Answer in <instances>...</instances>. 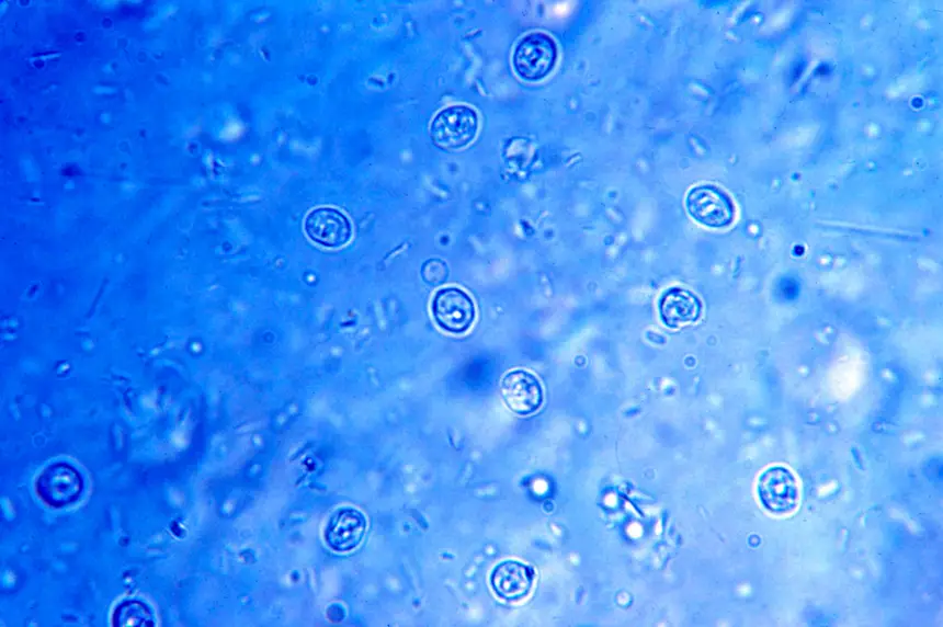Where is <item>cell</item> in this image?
Masks as SVG:
<instances>
[{
	"label": "cell",
	"mask_w": 943,
	"mask_h": 627,
	"mask_svg": "<svg viewBox=\"0 0 943 627\" xmlns=\"http://www.w3.org/2000/svg\"><path fill=\"white\" fill-rule=\"evenodd\" d=\"M557 57V45L552 36L544 32H531L516 44L512 65L521 79L539 81L553 71Z\"/></svg>",
	"instance_id": "6da1fadb"
},
{
	"label": "cell",
	"mask_w": 943,
	"mask_h": 627,
	"mask_svg": "<svg viewBox=\"0 0 943 627\" xmlns=\"http://www.w3.org/2000/svg\"><path fill=\"white\" fill-rule=\"evenodd\" d=\"M478 115L468 105L455 104L440 111L430 124L433 144L442 149H461L477 135Z\"/></svg>",
	"instance_id": "7a4b0ae2"
},
{
	"label": "cell",
	"mask_w": 943,
	"mask_h": 627,
	"mask_svg": "<svg viewBox=\"0 0 943 627\" xmlns=\"http://www.w3.org/2000/svg\"><path fill=\"white\" fill-rule=\"evenodd\" d=\"M685 207L696 223L708 228H726L736 216L730 195L712 183L691 187L685 196Z\"/></svg>",
	"instance_id": "3957f363"
},
{
	"label": "cell",
	"mask_w": 943,
	"mask_h": 627,
	"mask_svg": "<svg viewBox=\"0 0 943 627\" xmlns=\"http://www.w3.org/2000/svg\"><path fill=\"white\" fill-rule=\"evenodd\" d=\"M757 494L762 506L776 516L792 514L799 501L796 477L784 466H771L759 476Z\"/></svg>",
	"instance_id": "277c9868"
},
{
	"label": "cell",
	"mask_w": 943,
	"mask_h": 627,
	"mask_svg": "<svg viewBox=\"0 0 943 627\" xmlns=\"http://www.w3.org/2000/svg\"><path fill=\"white\" fill-rule=\"evenodd\" d=\"M431 312L435 323L453 334L468 331L476 318L474 300L457 286L438 289L431 301Z\"/></svg>",
	"instance_id": "5b68a950"
},
{
	"label": "cell",
	"mask_w": 943,
	"mask_h": 627,
	"mask_svg": "<svg viewBox=\"0 0 943 627\" xmlns=\"http://www.w3.org/2000/svg\"><path fill=\"white\" fill-rule=\"evenodd\" d=\"M308 238L325 248H340L352 237V226L339 209L321 206L308 213L304 221Z\"/></svg>",
	"instance_id": "8992f818"
},
{
	"label": "cell",
	"mask_w": 943,
	"mask_h": 627,
	"mask_svg": "<svg viewBox=\"0 0 943 627\" xmlns=\"http://www.w3.org/2000/svg\"><path fill=\"white\" fill-rule=\"evenodd\" d=\"M366 528V517L360 510L350 505L340 506L329 516L323 528V539L333 551L348 552L362 543Z\"/></svg>",
	"instance_id": "52a82bcc"
},
{
	"label": "cell",
	"mask_w": 943,
	"mask_h": 627,
	"mask_svg": "<svg viewBox=\"0 0 943 627\" xmlns=\"http://www.w3.org/2000/svg\"><path fill=\"white\" fill-rule=\"evenodd\" d=\"M501 395L505 406L519 415L536 412L544 400L539 379L525 369H513L501 381Z\"/></svg>",
	"instance_id": "ba28073f"
},
{
	"label": "cell",
	"mask_w": 943,
	"mask_h": 627,
	"mask_svg": "<svg viewBox=\"0 0 943 627\" xmlns=\"http://www.w3.org/2000/svg\"><path fill=\"white\" fill-rule=\"evenodd\" d=\"M82 489V479L75 468L56 463L43 470L36 481V492L50 506L73 502Z\"/></svg>",
	"instance_id": "9c48e42d"
},
{
	"label": "cell",
	"mask_w": 943,
	"mask_h": 627,
	"mask_svg": "<svg viewBox=\"0 0 943 627\" xmlns=\"http://www.w3.org/2000/svg\"><path fill=\"white\" fill-rule=\"evenodd\" d=\"M702 309L701 299L693 292L681 286H672L664 290L658 305L660 319L670 329L697 321Z\"/></svg>",
	"instance_id": "30bf717a"
},
{
	"label": "cell",
	"mask_w": 943,
	"mask_h": 627,
	"mask_svg": "<svg viewBox=\"0 0 943 627\" xmlns=\"http://www.w3.org/2000/svg\"><path fill=\"white\" fill-rule=\"evenodd\" d=\"M534 572L527 565L518 560H504L491 571L490 584L496 595L508 602L524 598L531 592Z\"/></svg>",
	"instance_id": "8fae6325"
},
{
	"label": "cell",
	"mask_w": 943,
	"mask_h": 627,
	"mask_svg": "<svg viewBox=\"0 0 943 627\" xmlns=\"http://www.w3.org/2000/svg\"><path fill=\"white\" fill-rule=\"evenodd\" d=\"M115 627H151L155 619L149 608L138 601H126L121 603L114 611L112 617Z\"/></svg>",
	"instance_id": "7c38bea8"
}]
</instances>
